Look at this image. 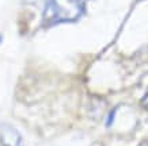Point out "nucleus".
<instances>
[{"instance_id": "5", "label": "nucleus", "mask_w": 148, "mask_h": 146, "mask_svg": "<svg viewBox=\"0 0 148 146\" xmlns=\"http://www.w3.org/2000/svg\"><path fill=\"white\" fill-rule=\"evenodd\" d=\"M27 3H34V1H37V0H26Z\"/></svg>"}, {"instance_id": "3", "label": "nucleus", "mask_w": 148, "mask_h": 146, "mask_svg": "<svg viewBox=\"0 0 148 146\" xmlns=\"http://www.w3.org/2000/svg\"><path fill=\"white\" fill-rule=\"evenodd\" d=\"M141 106H143L145 110H148V89H147V92L144 93L143 99H141Z\"/></svg>"}, {"instance_id": "4", "label": "nucleus", "mask_w": 148, "mask_h": 146, "mask_svg": "<svg viewBox=\"0 0 148 146\" xmlns=\"http://www.w3.org/2000/svg\"><path fill=\"white\" fill-rule=\"evenodd\" d=\"M114 114H116V110H113L110 114H109V118H108V122H106V126H110L113 123V119H114Z\"/></svg>"}, {"instance_id": "2", "label": "nucleus", "mask_w": 148, "mask_h": 146, "mask_svg": "<svg viewBox=\"0 0 148 146\" xmlns=\"http://www.w3.org/2000/svg\"><path fill=\"white\" fill-rule=\"evenodd\" d=\"M0 142L3 146H22V137L16 128L3 124L0 127Z\"/></svg>"}, {"instance_id": "6", "label": "nucleus", "mask_w": 148, "mask_h": 146, "mask_svg": "<svg viewBox=\"0 0 148 146\" xmlns=\"http://www.w3.org/2000/svg\"><path fill=\"white\" fill-rule=\"evenodd\" d=\"M1 39H3V37H1V35H0V42H1Z\"/></svg>"}, {"instance_id": "1", "label": "nucleus", "mask_w": 148, "mask_h": 146, "mask_svg": "<svg viewBox=\"0 0 148 146\" xmlns=\"http://www.w3.org/2000/svg\"><path fill=\"white\" fill-rule=\"evenodd\" d=\"M86 3L87 0H49L42 14L44 26L75 22L83 15Z\"/></svg>"}]
</instances>
